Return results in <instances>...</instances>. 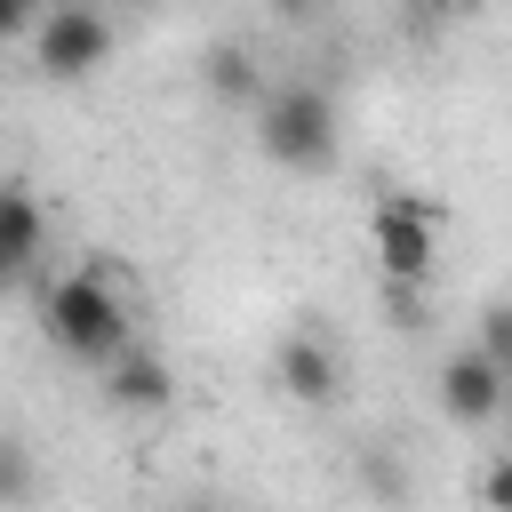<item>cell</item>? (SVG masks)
Returning a JSON list of instances; mask_svg holds the SVG:
<instances>
[{
	"mask_svg": "<svg viewBox=\"0 0 512 512\" xmlns=\"http://www.w3.org/2000/svg\"><path fill=\"white\" fill-rule=\"evenodd\" d=\"M40 312H48V344H56L64 360H80V368H112V360L136 344V336H128V296H120L112 264L64 272Z\"/></svg>",
	"mask_w": 512,
	"mask_h": 512,
	"instance_id": "1",
	"label": "cell"
},
{
	"mask_svg": "<svg viewBox=\"0 0 512 512\" xmlns=\"http://www.w3.org/2000/svg\"><path fill=\"white\" fill-rule=\"evenodd\" d=\"M256 152L288 176H328L344 160V120H336V96L312 88V80H280L264 104H256Z\"/></svg>",
	"mask_w": 512,
	"mask_h": 512,
	"instance_id": "2",
	"label": "cell"
},
{
	"mask_svg": "<svg viewBox=\"0 0 512 512\" xmlns=\"http://www.w3.org/2000/svg\"><path fill=\"white\" fill-rule=\"evenodd\" d=\"M368 240H376V272L384 280L424 288L432 280V256H440V208L424 192H384L376 216H368Z\"/></svg>",
	"mask_w": 512,
	"mask_h": 512,
	"instance_id": "3",
	"label": "cell"
},
{
	"mask_svg": "<svg viewBox=\"0 0 512 512\" xmlns=\"http://www.w3.org/2000/svg\"><path fill=\"white\" fill-rule=\"evenodd\" d=\"M104 56H112V16L88 8V0H64V8L32 32V64H40V80H96Z\"/></svg>",
	"mask_w": 512,
	"mask_h": 512,
	"instance_id": "4",
	"label": "cell"
},
{
	"mask_svg": "<svg viewBox=\"0 0 512 512\" xmlns=\"http://www.w3.org/2000/svg\"><path fill=\"white\" fill-rule=\"evenodd\" d=\"M272 384H280V400H296V408H336V400H344V352H336V336H328L320 320L288 328V336L272 344Z\"/></svg>",
	"mask_w": 512,
	"mask_h": 512,
	"instance_id": "5",
	"label": "cell"
},
{
	"mask_svg": "<svg viewBox=\"0 0 512 512\" xmlns=\"http://www.w3.org/2000/svg\"><path fill=\"white\" fill-rule=\"evenodd\" d=\"M432 392H440V416H448V424H504V392H512V376H504L480 344H456V352L440 360Z\"/></svg>",
	"mask_w": 512,
	"mask_h": 512,
	"instance_id": "6",
	"label": "cell"
},
{
	"mask_svg": "<svg viewBox=\"0 0 512 512\" xmlns=\"http://www.w3.org/2000/svg\"><path fill=\"white\" fill-rule=\"evenodd\" d=\"M104 400H112L120 416H160V408L176 400V368H168L152 344H128V352L104 368Z\"/></svg>",
	"mask_w": 512,
	"mask_h": 512,
	"instance_id": "7",
	"label": "cell"
},
{
	"mask_svg": "<svg viewBox=\"0 0 512 512\" xmlns=\"http://www.w3.org/2000/svg\"><path fill=\"white\" fill-rule=\"evenodd\" d=\"M200 88H208L216 104H232V112H256V104L272 96L256 48H240V40H208V48H200Z\"/></svg>",
	"mask_w": 512,
	"mask_h": 512,
	"instance_id": "8",
	"label": "cell"
},
{
	"mask_svg": "<svg viewBox=\"0 0 512 512\" xmlns=\"http://www.w3.org/2000/svg\"><path fill=\"white\" fill-rule=\"evenodd\" d=\"M352 480H360V496L384 504V512H408V504H416V464H408L400 440H360V448H352Z\"/></svg>",
	"mask_w": 512,
	"mask_h": 512,
	"instance_id": "9",
	"label": "cell"
},
{
	"mask_svg": "<svg viewBox=\"0 0 512 512\" xmlns=\"http://www.w3.org/2000/svg\"><path fill=\"white\" fill-rule=\"evenodd\" d=\"M32 264H40V200H32V184H8L0 192V272L24 280Z\"/></svg>",
	"mask_w": 512,
	"mask_h": 512,
	"instance_id": "10",
	"label": "cell"
},
{
	"mask_svg": "<svg viewBox=\"0 0 512 512\" xmlns=\"http://www.w3.org/2000/svg\"><path fill=\"white\" fill-rule=\"evenodd\" d=\"M480 0H400V32L408 40H440L448 24H464Z\"/></svg>",
	"mask_w": 512,
	"mask_h": 512,
	"instance_id": "11",
	"label": "cell"
},
{
	"mask_svg": "<svg viewBox=\"0 0 512 512\" xmlns=\"http://www.w3.org/2000/svg\"><path fill=\"white\" fill-rule=\"evenodd\" d=\"M472 344L512 376V296H496V304H480V328H472Z\"/></svg>",
	"mask_w": 512,
	"mask_h": 512,
	"instance_id": "12",
	"label": "cell"
},
{
	"mask_svg": "<svg viewBox=\"0 0 512 512\" xmlns=\"http://www.w3.org/2000/svg\"><path fill=\"white\" fill-rule=\"evenodd\" d=\"M376 304H384V320H392L400 336L424 328V288H408V280H376Z\"/></svg>",
	"mask_w": 512,
	"mask_h": 512,
	"instance_id": "13",
	"label": "cell"
},
{
	"mask_svg": "<svg viewBox=\"0 0 512 512\" xmlns=\"http://www.w3.org/2000/svg\"><path fill=\"white\" fill-rule=\"evenodd\" d=\"M56 8H64V0H0V32H24V40H32Z\"/></svg>",
	"mask_w": 512,
	"mask_h": 512,
	"instance_id": "14",
	"label": "cell"
},
{
	"mask_svg": "<svg viewBox=\"0 0 512 512\" xmlns=\"http://www.w3.org/2000/svg\"><path fill=\"white\" fill-rule=\"evenodd\" d=\"M0 472H8V480H0V488H8V504H24V496H32V448H24V440H8V448H0Z\"/></svg>",
	"mask_w": 512,
	"mask_h": 512,
	"instance_id": "15",
	"label": "cell"
},
{
	"mask_svg": "<svg viewBox=\"0 0 512 512\" xmlns=\"http://www.w3.org/2000/svg\"><path fill=\"white\" fill-rule=\"evenodd\" d=\"M480 504H488V512H512V448L480 472Z\"/></svg>",
	"mask_w": 512,
	"mask_h": 512,
	"instance_id": "16",
	"label": "cell"
},
{
	"mask_svg": "<svg viewBox=\"0 0 512 512\" xmlns=\"http://www.w3.org/2000/svg\"><path fill=\"white\" fill-rule=\"evenodd\" d=\"M312 8H328V0H272V16H312Z\"/></svg>",
	"mask_w": 512,
	"mask_h": 512,
	"instance_id": "17",
	"label": "cell"
},
{
	"mask_svg": "<svg viewBox=\"0 0 512 512\" xmlns=\"http://www.w3.org/2000/svg\"><path fill=\"white\" fill-rule=\"evenodd\" d=\"M184 512H224V504H216V496H192V504H184Z\"/></svg>",
	"mask_w": 512,
	"mask_h": 512,
	"instance_id": "18",
	"label": "cell"
},
{
	"mask_svg": "<svg viewBox=\"0 0 512 512\" xmlns=\"http://www.w3.org/2000/svg\"><path fill=\"white\" fill-rule=\"evenodd\" d=\"M504 440H512V392H504Z\"/></svg>",
	"mask_w": 512,
	"mask_h": 512,
	"instance_id": "19",
	"label": "cell"
}]
</instances>
